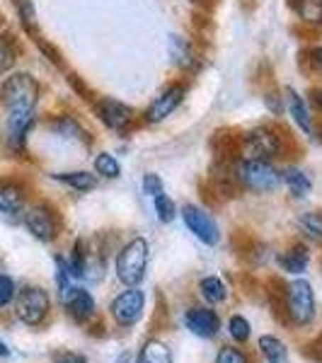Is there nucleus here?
<instances>
[{
    "label": "nucleus",
    "mask_w": 322,
    "mask_h": 363,
    "mask_svg": "<svg viewBox=\"0 0 322 363\" xmlns=\"http://www.w3.org/2000/svg\"><path fill=\"white\" fill-rule=\"evenodd\" d=\"M39 97H42V85L27 70H13L0 83V104H3L5 114L37 112Z\"/></svg>",
    "instance_id": "f257e3e1"
},
{
    "label": "nucleus",
    "mask_w": 322,
    "mask_h": 363,
    "mask_svg": "<svg viewBox=\"0 0 322 363\" xmlns=\"http://www.w3.org/2000/svg\"><path fill=\"white\" fill-rule=\"evenodd\" d=\"M233 177L248 191L272 194L281 184V169L274 167L272 160H248V157H240L235 167H233Z\"/></svg>",
    "instance_id": "f03ea898"
},
{
    "label": "nucleus",
    "mask_w": 322,
    "mask_h": 363,
    "mask_svg": "<svg viewBox=\"0 0 322 363\" xmlns=\"http://www.w3.org/2000/svg\"><path fill=\"white\" fill-rule=\"evenodd\" d=\"M148 255L150 245L145 238L128 240L124 247L116 255V277L124 286H138L145 279V269H148Z\"/></svg>",
    "instance_id": "7ed1b4c3"
},
{
    "label": "nucleus",
    "mask_w": 322,
    "mask_h": 363,
    "mask_svg": "<svg viewBox=\"0 0 322 363\" xmlns=\"http://www.w3.org/2000/svg\"><path fill=\"white\" fill-rule=\"evenodd\" d=\"M284 150V136L274 126H255L240 140V157L248 160H277Z\"/></svg>",
    "instance_id": "20e7f679"
},
{
    "label": "nucleus",
    "mask_w": 322,
    "mask_h": 363,
    "mask_svg": "<svg viewBox=\"0 0 322 363\" xmlns=\"http://www.w3.org/2000/svg\"><path fill=\"white\" fill-rule=\"evenodd\" d=\"M22 223L29 230V235L39 242H54L61 233V220L54 206L46 201H34L27 203L25 213H22Z\"/></svg>",
    "instance_id": "39448f33"
},
{
    "label": "nucleus",
    "mask_w": 322,
    "mask_h": 363,
    "mask_svg": "<svg viewBox=\"0 0 322 363\" xmlns=\"http://www.w3.org/2000/svg\"><path fill=\"white\" fill-rule=\"evenodd\" d=\"M51 310V298L42 286H25L15 296V315L29 327H39Z\"/></svg>",
    "instance_id": "423d86ee"
},
{
    "label": "nucleus",
    "mask_w": 322,
    "mask_h": 363,
    "mask_svg": "<svg viewBox=\"0 0 322 363\" xmlns=\"http://www.w3.org/2000/svg\"><path fill=\"white\" fill-rule=\"evenodd\" d=\"M92 109H95L99 124L114 133L128 131L133 126V121H136V112H133L131 104L121 102L116 97H99L92 102Z\"/></svg>",
    "instance_id": "0eeeda50"
},
{
    "label": "nucleus",
    "mask_w": 322,
    "mask_h": 363,
    "mask_svg": "<svg viewBox=\"0 0 322 363\" xmlns=\"http://www.w3.org/2000/svg\"><path fill=\"white\" fill-rule=\"evenodd\" d=\"M187 97V83H170L153 97V102L143 109V124H160L182 107Z\"/></svg>",
    "instance_id": "6e6552de"
},
{
    "label": "nucleus",
    "mask_w": 322,
    "mask_h": 363,
    "mask_svg": "<svg viewBox=\"0 0 322 363\" xmlns=\"http://www.w3.org/2000/svg\"><path fill=\"white\" fill-rule=\"evenodd\" d=\"M179 216H182L184 225L189 228V233L199 242H204L206 247H213V245L221 242V228L206 208L196 206V203H184Z\"/></svg>",
    "instance_id": "1a4fd4ad"
},
{
    "label": "nucleus",
    "mask_w": 322,
    "mask_h": 363,
    "mask_svg": "<svg viewBox=\"0 0 322 363\" xmlns=\"http://www.w3.org/2000/svg\"><path fill=\"white\" fill-rule=\"evenodd\" d=\"M37 126V112H10L5 119V145L15 157L27 155L29 133Z\"/></svg>",
    "instance_id": "9d476101"
},
{
    "label": "nucleus",
    "mask_w": 322,
    "mask_h": 363,
    "mask_svg": "<svg viewBox=\"0 0 322 363\" xmlns=\"http://www.w3.org/2000/svg\"><path fill=\"white\" fill-rule=\"evenodd\" d=\"M286 303H289V315L296 325H308L315 318V291L306 279H296L289 284V294H286Z\"/></svg>",
    "instance_id": "9b49d317"
},
{
    "label": "nucleus",
    "mask_w": 322,
    "mask_h": 363,
    "mask_svg": "<svg viewBox=\"0 0 322 363\" xmlns=\"http://www.w3.org/2000/svg\"><path fill=\"white\" fill-rule=\"evenodd\" d=\"M27 208V186L15 177H0V216L10 223L22 220Z\"/></svg>",
    "instance_id": "f8f14e48"
},
{
    "label": "nucleus",
    "mask_w": 322,
    "mask_h": 363,
    "mask_svg": "<svg viewBox=\"0 0 322 363\" xmlns=\"http://www.w3.org/2000/svg\"><path fill=\"white\" fill-rule=\"evenodd\" d=\"M145 310V294L138 286H126V291H121L112 303V318L116 320V325L121 327H131L143 318Z\"/></svg>",
    "instance_id": "ddd939ff"
},
{
    "label": "nucleus",
    "mask_w": 322,
    "mask_h": 363,
    "mask_svg": "<svg viewBox=\"0 0 322 363\" xmlns=\"http://www.w3.org/2000/svg\"><path fill=\"white\" fill-rule=\"evenodd\" d=\"M58 296H61L63 308L68 310L73 320L85 322V320H90L92 315H95V298H92L90 291L83 289V286L70 284L68 289H63Z\"/></svg>",
    "instance_id": "4468645a"
},
{
    "label": "nucleus",
    "mask_w": 322,
    "mask_h": 363,
    "mask_svg": "<svg viewBox=\"0 0 322 363\" xmlns=\"http://www.w3.org/2000/svg\"><path fill=\"white\" fill-rule=\"evenodd\" d=\"M167 54L172 58V63L184 73H196L201 68V58H199L194 44L189 42L182 34H170L167 39Z\"/></svg>",
    "instance_id": "2eb2a0df"
},
{
    "label": "nucleus",
    "mask_w": 322,
    "mask_h": 363,
    "mask_svg": "<svg viewBox=\"0 0 322 363\" xmlns=\"http://www.w3.org/2000/svg\"><path fill=\"white\" fill-rule=\"evenodd\" d=\"M184 325L191 335L201 339H213L221 330V318L211 308H189L184 313Z\"/></svg>",
    "instance_id": "dca6fc26"
},
{
    "label": "nucleus",
    "mask_w": 322,
    "mask_h": 363,
    "mask_svg": "<svg viewBox=\"0 0 322 363\" xmlns=\"http://www.w3.org/2000/svg\"><path fill=\"white\" fill-rule=\"evenodd\" d=\"M284 97H286V112H289V116L294 119V124L301 128L306 136H313V133H315V124H313V114H310L308 102L301 95H298L294 87H286Z\"/></svg>",
    "instance_id": "f3484780"
},
{
    "label": "nucleus",
    "mask_w": 322,
    "mask_h": 363,
    "mask_svg": "<svg viewBox=\"0 0 322 363\" xmlns=\"http://www.w3.org/2000/svg\"><path fill=\"white\" fill-rule=\"evenodd\" d=\"M58 184L68 186V189L73 191H80V194H85V191H92L97 186V174L95 172H87V169H70V172H54L51 174Z\"/></svg>",
    "instance_id": "a211bd4d"
},
{
    "label": "nucleus",
    "mask_w": 322,
    "mask_h": 363,
    "mask_svg": "<svg viewBox=\"0 0 322 363\" xmlns=\"http://www.w3.org/2000/svg\"><path fill=\"white\" fill-rule=\"evenodd\" d=\"M308 264H310V250L303 242H298L294 247L286 250L284 255H279V267L286 274H294V277L306 272Z\"/></svg>",
    "instance_id": "6ab92c4d"
},
{
    "label": "nucleus",
    "mask_w": 322,
    "mask_h": 363,
    "mask_svg": "<svg viewBox=\"0 0 322 363\" xmlns=\"http://www.w3.org/2000/svg\"><path fill=\"white\" fill-rule=\"evenodd\" d=\"M281 184H284L296 199H306L310 191H313V179H310L301 167H294V165L281 169Z\"/></svg>",
    "instance_id": "aec40b11"
},
{
    "label": "nucleus",
    "mask_w": 322,
    "mask_h": 363,
    "mask_svg": "<svg viewBox=\"0 0 322 363\" xmlns=\"http://www.w3.org/2000/svg\"><path fill=\"white\" fill-rule=\"evenodd\" d=\"M291 10L308 27H322V0H291Z\"/></svg>",
    "instance_id": "412c9836"
},
{
    "label": "nucleus",
    "mask_w": 322,
    "mask_h": 363,
    "mask_svg": "<svg viewBox=\"0 0 322 363\" xmlns=\"http://www.w3.org/2000/svg\"><path fill=\"white\" fill-rule=\"evenodd\" d=\"M49 128L56 133V136L87 140V133H85L83 124H80V121L75 119V116H70V114H61V116H56V119H51Z\"/></svg>",
    "instance_id": "4be33fe9"
},
{
    "label": "nucleus",
    "mask_w": 322,
    "mask_h": 363,
    "mask_svg": "<svg viewBox=\"0 0 322 363\" xmlns=\"http://www.w3.org/2000/svg\"><path fill=\"white\" fill-rule=\"evenodd\" d=\"M68 272H70V279H85V274H87V262H90V257H87V252H85V242L83 240H75V245H73V250H70V255H68Z\"/></svg>",
    "instance_id": "5701e85b"
},
{
    "label": "nucleus",
    "mask_w": 322,
    "mask_h": 363,
    "mask_svg": "<svg viewBox=\"0 0 322 363\" xmlns=\"http://www.w3.org/2000/svg\"><path fill=\"white\" fill-rule=\"evenodd\" d=\"M92 167H95V174L102 179H119L121 177V162L116 160L114 153H97L95 160H92Z\"/></svg>",
    "instance_id": "b1692460"
},
{
    "label": "nucleus",
    "mask_w": 322,
    "mask_h": 363,
    "mask_svg": "<svg viewBox=\"0 0 322 363\" xmlns=\"http://www.w3.org/2000/svg\"><path fill=\"white\" fill-rule=\"evenodd\" d=\"M136 363H172V356H170V349L157 339H150V342L143 344Z\"/></svg>",
    "instance_id": "393cba45"
},
{
    "label": "nucleus",
    "mask_w": 322,
    "mask_h": 363,
    "mask_svg": "<svg viewBox=\"0 0 322 363\" xmlns=\"http://www.w3.org/2000/svg\"><path fill=\"white\" fill-rule=\"evenodd\" d=\"M17 54H20V46H17V39L13 32H3L0 34V73L10 70L15 66Z\"/></svg>",
    "instance_id": "a878e982"
},
{
    "label": "nucleus",
    "mask_w": 322,
    "mask_h": 363,
    "mask_svg": "<svg viewBox=\"0 0 322 363\" xmlns=\"http://www.w3.org/2000/svg\"><path fill=\"white\" fill-rule=\"evenodd\" d=\"M199 294H201V298L206 303H223L226 298H228V289H226V284L221 279H216V277H206V279H201L199 281Z\"/></svg>",
    "instance_id": "bb28decb"
},
{
    "label": "nucleus",
    "mask_w": 322,
    "mask_h": 363,
    "mask_svg": "<svg viewBox=\"0 0 322 363\" xmlns=\"http://www.w3.org/2000/svg\"><path fill=\"white\" fill-rule=\"evenodd\" d=\"M296 223L306 233V238L322 242V211H306V213L298 216Z\"/></svg>",
    "instance_id": "cd10ccee"
},
{
    "label": "nucleus",
    "mask_w": 322,
    "mask_h": 363,
    "mask_svg": "<svg viewBox=\"0 0 322 363\" xmlns=\"http://www.w3.org/2000/svg\"><path fill=\"white\" fill-rule=\"evenodd\" d=\"M260 351L265 354V359L269 363H289V351H286L284 344L272 335H265L260 339Z\"/></svg>",
    "instance_id": "c85d7f7f"
},
{
    "label": "nucleus",
    "mask_w": 322,
    "mask_h": 363,
    "mask_svg": "<svg viewBox=\"0 0 322 363\" xmlns=\"http://www.w3.org/2000/svg\"><path fill=\"white\" fill-rule=\"evenodd\" d=\"M13 8L17 13V20L25 27L27 34H34L37 37V13H34L32 0H13Z\"/></svg>",
    "instance_id": "c756f323"
},
{
    "label": "nucleus",
    "mask_w": 322,
    "mask_h": 363,
    "mask_svg": "<svg viewBox=\"0 0 322 363\" xmlns=\"http://www.w3.org/2000/svg\"><path fill=\"white\" fill-rule=\"evenodd\" d=\"M153 208H155V216H157V220L160 223H172L174 218H177V203L172 201L167 194H160V196H155L153 199Z\"/></svg>",
    "instance_id": "7c9ffc66"
},
{
    "label": "nucleus",
    "mask_w": 322,
    "mask_h": 363,
    "mask_svg": "<svg viewBox=\"0 0 322 363\" xmlns=\"http://www.w3.org/2000/svg\"><path fill=\"white\" fill-rule=\"evenodd\" d=\"M228 332H231V337L235 339V342L245 344L252 335V330H250V322L243 318V315H233L231 322H228Z\"/></svg>",
    "instance_id": "2f4dec72"
},
{
    "label": "nucleus",
    "mask_w": 322,
    "mask_h": 363,
    "mask_svg": "<svg viewBox=\"0 0 322 363\" xmlns=\"http://www.w3.org/2000/svg\"><path fill=\"white\" fill-rule=\"evenodd\" d=\"M140 189H143V194H145V196L155 199V196L165 194V182H162L160 174L145 172V174H143V179H140Z\"/></svg>",
    "instance_id": "473e14b6"
},
{
    "label": "nucleus",
    "mask_w": 322,
    "mask_h": 363,
    "mask_svg": "<svg viewBox=\"0 0 322 363\" xmlns=\"http://www.w3.org/2000/svg\"><path fill=\"white\" fill-rule=\"evenodd\" d=\"M17 296V284L13 277L8 274H0V308H8Z\"/></svg>",
    "instance_id": "72a5a7b5"
},
{
    "label": "nucleus",
    "mask_w": 322,
    "mask_h": 363,
    "mask_svg": "<svg viewBox=\"0 0 322 363\" xmlns=\"http://www.w3.org/2000/svg\"><path fill=\"white\" fill-rule=\"evenodd\" d=\"M265 107H267L274 116H281V114H284V112H286V97H284V92H277V90L265 92Z\"/></svg>",
    "instance_id": "f704fd0d"
},
{
    "label": "nucleus",
    "mask_w": 322,
    "mask_h": 363,
    "mask_svg": "<svg viewBox=\"0 0 322 363\" xmlns=\"http://www.w3.org/2000/svg\"><path fill=\"white\" fill-rule=\"evenodd\" d=\"M56 286H58V294H61L63 289H68V286H70L68 262H66V257H61V255L56 257Z\"/></svg>",
    "instance_id": "c9c22d12"
},
{
    "label": "nucleus",
    "mask_w": 322,
    "mask_h": 363,
    "mask_svg": "<svg viewBox=\"0 0 322 363\" xmlns=\"http://www.w3.org/2000/svg\"><path fill=\"white\" fill-rule=\"evenodd\" d=\"M216 363H248V356L235 347H223L216 356Z\"/></svg>",
    "instance_id": "e433bc0d"
},
{
    "label": "nucleus",
    "mask_w": 322,
    "mask_h": 363,
    "mask_svg": "<svg viewBox=\"0 0 322 363\" xmlns=\"http://www.w3.org/2000/svg\"><path fill=\"white\" fill-rule=\"evenodd\" d=\"M51 361L54 363H87V356L78 354V351H70V349H58L51 354Z\"/></svg>",
    "instance_id": "4c0bfd02"
},
{
    "label": "nucleus",
    "mask_w": 322,
    "mask_h": 363,
    "mask_svg": "<svg viewBox=\"0 0 322 363\" xmlns=\"http://www.w3.org/2000/svg\"><path fill=\"white\" fill-rule=\"evenodd\" d=\"M308 63L313 66L315 73L322 75V46H315V49L308 51Z\"/></svg>",
    "instance_id": "58836bf2"
},
{
    "label": "nucleus",
    "mask_w": 322,
    "mask_h": 363,
    "mask_svg": "<svg viewBox=\"0 0 322 363\" xmlns=\"http://www.w3.org/2000/svg\"><path fill=\"white\" fill-rule=\"evenodd\" d=\"M313 99H315V104H318V109L322 112V85L313 90Z\"/></svg>",
    "instance_id": "ea45409f"
},
{
    "label": "nucleus",
    "mask_w": 322,
    "mask_h": 363,
    "mask_svg": "<svg viewBox=\"0 0 322 363\" xmlns=\"http://www.w3.org/2000/svg\"><path fill=\"white\" fill-rule=\"evenodd\" d=\"M0 356H3V359H5V356H10V349H8V344H5L3 339H0Z\"/></svg>",
    "instance_id": "a19ab883"
},
{
    "label": "nucleus",
    "mask_w": 322,
    "mask_h": 363,
    "mask_svg": "<svg viewBox=\"0 0 322 363\" xmlns=\"http://www.w3.org/2000/svg\"><path fill=\"white\" fill-rule=\"evenodd\" d=\"M116 363H131V356H128V354H121V356H119V361H116Z\"/></svg>",
    "instance_id": "79ce46f5"
},
{
    "label": "nucleus",
    "mask_w": 322,
    "mask_h": 363,
    "mask_svg": "<svg viewBox=\"0 0 322 363\" xmlns=\"http://www.w3.org/2000/svg\"><path fill=\"white\" fill-rule=\"evenodd\" d=\"M189 3H194V5H199V3H206V0H189Z\"/></svg>",
    "instance_id": "37998d69"
}]
</instances>
